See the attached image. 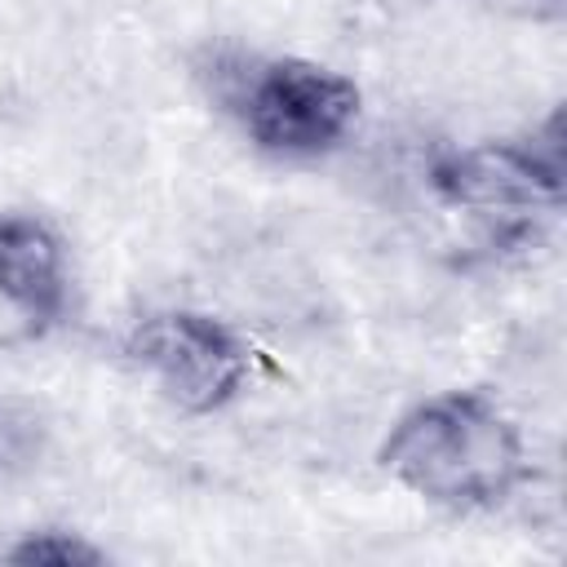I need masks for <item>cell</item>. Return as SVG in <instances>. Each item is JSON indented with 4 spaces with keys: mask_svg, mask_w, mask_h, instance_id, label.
Here are the masks:
<instances>
[{
    "mask_svg": "<svg viewBox=\"0 0 567 567\" xmlns=\"http://www.w3.org/2000/svg\"><path fill=\"white\" fill-rule=\"evenodd\" d=\"M0 310L18 337H40L66 310V252L40 217L0 213Z\"/></svg>",
    "mask_w": 567,
    "mask_h": 567,
    "instance_id": "cell-5",
    "label": "cell"
},
{
    "mask_svg": "<svg viewBox=\"0 0 567 567\" xmlns=\"http://www.w3.org/2000/svg\"><path fill=\"white\" fill-rule=\"evenodd\" d=\"M226 102L252 146L270 155H319L354 128L363 93L332 66L306 58H270L235 71Z\"/></svg>",
    "mask_w": 567,
    "mask_h": 567,
    "instance_id": "cell-2",
    "label": "cell"
},
{
    "mask_svg": "<svg viewBox=\"0 0 567 567\" xmlns=\"http://www.w3.org/2000/svg\"><path fill=\"white\" fill-rule=\"evenodd\" d=\"M492 4H505V9H518V13H532V18H545V13L563 9V0H492Z\"/></svg>",
    "mask_w": 567,
    "mask_h": 567,
    "instance_id": "cell-7",
    "label": "cell"
},
{
    "mask_svg": "<svg viewBox=\"0 0 567 567\" xmlns=\"http://www.w3.org/2000/svg\"><path fill=\"white\" fill-rule=\"evenodd\" d=\"M124 354L186 412L226 408L252 377L248 346L213 315L155 310L133 323Z\"/></svg>",
    "mask_w": 567,
    "mask_h": 567,
    "instance_id": "cell-4",
    "label": "cell"
},
{
    "mask_svg": "<svg viewBox=\"0 0 567 567\" xmlns=\"http://www.w3.org/2000/svg\"><path fill=\"white\" fill-rule=\"evenodd\" d=\"M4 558L18 563V567H93L106 554L97 545L71 536V532H53L49 527V532H27L13 549H4Z\"/></svg>",
    "mask_w": 567,
    "mask_h": 567,
    "instance_id": "cell-6",
    "label": "cell"
},
{
    "mask_svg": "<svg viewBox=\"0 0 567 567\" xmlns=\"http://www.w3.org/2000/svg\"><path fill=\"white\" fill-rule=\"evenodd\" d=\"M377 465L447 514H483L527 478L518 425L483 390H443L408 408L377 447Z\"/></svg>",
    "mask_w": 567,
    "mask_h": 567,
    "instance_id": "cell-1",
    "label": "cell"
},
{
    "mask_svg": "<svg viewBox=\"0 0 567 567\" xmlns=\"http://www.w3.org/2000/svg\"><path fill=\"white\" fill-rule=\"evenodd\" d=\"M430 186L447 208L487 221L496 235H523L536 213H554L567 190V155L558 120L549 137L483 142L447 151L430 168Z\"/></svg>",
    "mask_w": 567,
    "mask_h": 567,
    "instance_id": "cell-3",
    "label": "cell"
}]
</instances>
